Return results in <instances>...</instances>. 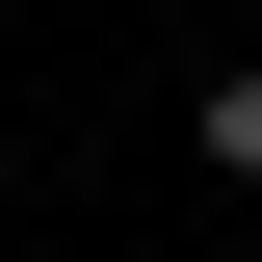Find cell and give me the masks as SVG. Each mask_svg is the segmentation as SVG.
<instances>
[{"mask_svg": "<svg viewBox=\"0 0 262 262\" xmlns=\"http://www.w3.org/2000/svg\"><path fill=\"white\" fill-rule=\"evenodd\" d=\"M184 158H236V184H262V53H210V79H184Z\"/></svg>", "mask_w": 262, "mask_h": 262, "instance_id": "obj_1", "label": "cell"}]
</instances>
